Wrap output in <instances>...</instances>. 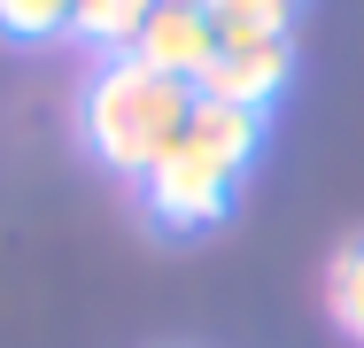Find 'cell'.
Instances as JSON below:
<instances>
[{"instance_id": "1", "label": "cell", "mask_w": 364, "mask_h": 348, "mask_svg": "<svg viewBox=\"0 0 364 348\" xmlns=\"http://www.w3.org/2000/svg\"><path fill=\"white\" fill-rule=\"evenodd\" d=\"M186 116H194V85L132 62V55H101L77 85V132L93 147V163L132 178V186L178 147Z\"/></svg>"}, {"instance_id": "2", "label": "cell", "mask_w": 364, "mask_h": 348, "mask_svg": "<svg viewBox=\"0 0 364 348\" xmlns=\"http://www.w3.org/2000/svg\"><path fill=\"white\" fill-rule=\"evenodd\" d=\"M256 147H264V116H256V109H225V101H202V93H194V116H186L178 147L140 178L147 224H163V232H202V224H218L225 209H232L240 170L256 163Z\"/></svg>"}, {"instance_id": "3", "label": "cell", "mask_w": 364, "mask_h": 348, "mask_svg": "<svg viewBox=\"0 0 364 348\" xmlns=\"http://www.w3.org/2000/svg\"><path fill=\"white\" fill-rule=\"evenodd\" d=\"M294 70V39H240V47H218V62L194 77V93L202 101H225V109H272L279 101V85H287Z\"/></svg>"}, {"instance_id": "4", "label": "cell", "mask_w": 364, "mask_h": 348, "mask_svg": "<svg viewBox=\"0 0 364 348\" xmlns=\"http://www.w3.org/2000/svg\"><path fill=\"white\" fill-rule=\"evenodd\" d=\"M132 62L194 85L202 70L218 62V23H210V8H147L140 39H132Z\"/></svg>"}, {"instance_id": "5", "label": "cell", "mask_w": 364, "mask_h": 348, "mask_svg": "<svg viewBox=\"0 0 364 348\" xmlns=\"http://www.w3.org/2000/svg\"><path fill=\"white\" fill-rule=\"evenodd\" d=\"M147 8L155 0H70V39H85L93 55H132Z\"/></svg>"}, {"instance_id": "6", "label": "cell", "mask_w": 364, "mask_h": 348, "mask_svg": "<svg viewBox=\"0 0 364 348\" xmlns=\"http://www.w3.org/2000/svg\"><path fill=\"white\" fill-rule=\"evenodd\" d=\"M202 8L218 23V47H240V39H287L302 0H202Z\"/></svg>"}, {"instance_id": "7", "label": "cell", "mask_w": 364, "mask_h": 348, "mask_svg": "<svg viewBox=\"0 0 364 348\" xmlns=\"http://www.w3.org/2000/svg\"><path fill=\"white\" fill-rule=\"evenodd\" d=\"M326 310L341 317V333H357V341H364V232L326 263Z\"/></svg>"}, {"instance_id": "8", "label": "cell", "mask_w": 364, "mask_h": 348, "mask_svg": "<svg viewBox=\"0 0 364 348\" xmlns=\"http://www.w3.org/2000/svg\"><path fill=\"white\" fill-rule=\"evenodd\" d=\"M0 39H16V47L70 39V0H0Z\"/></svg>"}, {"instance_id": "9", "label": "cell", "mask_w": 364, "mask_h": 348, "mask_svg": "<svg viewBox=\"0 0 364 348\" xmlns=\"http://www.w3.org/2000/svg\"><path fill=\"white\" fill-rule=\"evenodd\" d=\"M155 8H202V0H155Z\"/></svg>"}]
</instances>
